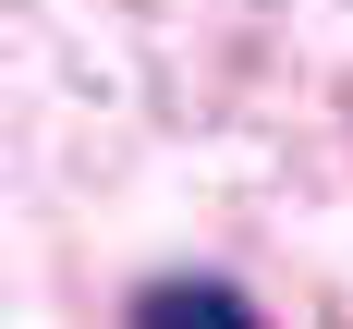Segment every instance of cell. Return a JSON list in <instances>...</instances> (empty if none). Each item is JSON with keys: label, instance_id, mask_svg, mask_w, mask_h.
Masks as SVG:
<instances>
[{"label": "cell", "instance_id": "cell-1", "mask_svg": "<svg viewBox=\"0 0 353 329\" xmlns=\"http://www.w3.org/2000/svg\"><path fill=\"white\" fill-rule=\"evenodd\" d=\"M134 317H256V292L244 281H146Z\"/></svg>", "mask_w": 353, "mask_h": 329}]
</instances>
